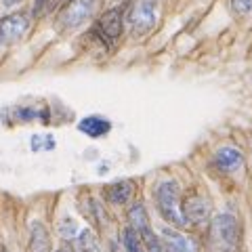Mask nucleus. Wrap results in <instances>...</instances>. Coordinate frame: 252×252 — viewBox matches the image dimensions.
Here are the masks:
<instances>
[{
    "mask_svg": "<svg viewBox=\"0 0 252 252\" xmlns=\"http://www.w3.org/2000/svg\"><path fill=\"white\" fill-rule=\"evenodd\" d=\"M156 204L160 215L168 220V223L177 225V227H185L187 219L185 212L181 208V193H179V185L175 181H162L156 187Z\"/></svg>",
    "mask_w": 252,
    "mask_h": 252,
    "instance_id": "obj_1",
    "label": "nucleus"
},
{
    "mask_svg": "<svg viewBox=\"0 0 252 252\" xmlns=\"http://www.w3.org/2000/svg\"><path fill=\"white\" fill-rule=\"evenodd\" d=\"M212 244L219 252H238L240 248V225L233 215L220 212L212 219Z\"/></svg>",
    "mask_w": 252,
    "mask_h": 252,
    "instance_id": "obj_2",
    "label": "nucleus"
},
{
    "mask_svg": "<svg viewBox=\"0 0 252 252\" xmlns=\"http://www.w3.org/2000/svg\"><path fill=\"white\" fill-rule=\"evenodd\" d=\"M158 19V11H156V0H137L135 6L130 11V30L135 36H145L154 30Z\"/></svg>",
    "mask_w": 252,
    "mask_h": 252,
    "instance_id": "obj_3",
    "label": "nucleus"
},
{
    "mask_svg": "<svg viewBox=\"0 0 252 252\" xmlns=\"http://www.w3.org/2000/svg\"><path fill=\"white\" fill-rule=\"evenodd\" d=\"M97 0H69L59 13V26L61 28H78L80 23L93 15Z\"/></svg>",
    "mask_w": 252,
    "mask_h": 252,
    "instance_id": "obj_4",
    "label": "nucleus"
},
{
    "mask_svg": "<svg viewBox=\"0 0 252 252\" xmlns=\"http://www.w3.org/2000/svg\"><path fill=\"white\" fill-rule=\"evenodd\" d=\"M122 34V11L120 9H112L101 15V19L94 26V36L99 38L103 44L112 46Z\"/></svg>",
    "mask_w": 252,
    "mask_h": 252,
    "instance_id": "obj_5",
    "label": "nucleus"
},
{
    "mask_svg": "<svg viewBox=\"0 0 252 252\" xmlns=\"http://www.w3.org/2000/svg\"><path fill=\"white\" fill-rule=\"evenodd\" d=\"M28 28H30L28 15H23V13L9 15V17H4L0 21V42H4V44L17 42L28 32Z\"/></svg>",
    "mask_w": 252,
    "mask_h": 252,
    "instance_id": "obj_6",
    "label": "nucleus"
},
{
    "mask_svg": "<svg viewBox=\"0 0 252 252\" xmlns=\"http://www.w3.org/2000/svg\"><path fill=\"white\" fill-rule=\"evenodd\" d=\"M183 212L187 223H204L210 217V202L204 195H189L183 202Z\"/></svg>",
    "mask_w": 252,
    "mask_h": 252,
    "instance_id": "obj_7",
    "label": "nucleus"
},
{
    "mask_svg": "<svg viewBox=\"0 0 252 252\" xmlns=\"http://www.w3.org/2000/svg\"><path fill=\"white\" fill-rule=\"evenodd\" d=\"M78 130L84 132V135L91 139H99V137H105L107 132L112 130V124L101 116H86L78 122Z\"/></svg>",
    "mask_w": 252,
    "mask_h": 252,
    "instance_id": "obj_8",
    "label": "nucleus"
},
{
    "mask_svg": "<svg viewBox=\"0 0 252 252\" xmlns=\"http://www.w3.org/2000/svg\"><path fill=\"white\" fill-rule=\"evenodd\" d=\"M215 162H217V166L220 170L233 172L244 164V156L235 147H220L219 152L215 154Z\"/></svg>",
    "mask_w": 252,
    "mask_h": 252,
    "instance_id": "obj_9",
    "label": "nucleus"
},
{
    "mask_svg": "<svg viewBox=\"0 0 252 252\" xmlns=\"http://www.w3.org/2000/svg\"><path fill=\"white\" fill-rule=\"evenodd\" d=\"M132 191H135V185L130 183V181H118V183H112L105 187V198L107 202L112 204H126L130 200Z\"/></svg>",
    "mask_w": 252,
    "mask_h": 252,
    "instance_id": "obj_10",
    "label": "nucleus"
},
{
    "mask_svg": "<svg viewBox=\"0 0 252 252\" xmlns=\"http://www.w3.org/2000/svg\"><path fill=\"white\" fill-rule=\"evenodd\" d=\"M30 252H51L49 231H46V227H44L42 223H32Z\"/></svg>",
    "mask_w": 252,
    "mask_h": 252,
    "instance_id": "obj_11",
    "label": "nucleus"
},
{
    "mask_svg": "<svg viewBox=\"0 0 252 252\" xmlns=\"http://www.w3.org/2000/svg\"><path fill=\"white\" fill-rule=\"evenodd\" d=\"M162 238H164V244H166L168 252H195L193 244L189 242L185 235H181L179 231L164 229V231H162Z\"/></svg>",
    "mask_w": 252,
    "mask_h": 252,
    "instance_id": "obj_12",
    "label": "nucleus"
},
{
    "mask_svg": "<svg viewBox=\"0 0 252 252\" xmlns=\"http://www.w3.org/2000/svg\"><path fill=\"white\" fill-rule=\"evenodd\" d=\"M128 220H130V227L135 229L139 235H143L145 231H149V219H147V212L143 208V204H135L130 210H128Z\"/></svg>",
    "mask_w": 252,
    "mask_h": 252,
    "instance_id": "obj_13",
    "label": "nucleus"
},
{
    "mask_svg": "<svg viewBox=\"0 0 252 252\" xmlns=\"http://www.w3.org/2000/svg\"><path fill=\"white\" fill-rule=\"evenodd\" d=\"M122 242H124L126 252H145L143 240H141V235H139L135 229H132V227H126V229H124Z\"/></svg>",
    "mask_w": 252,
    "mask_h": 252,
    "instance_id": "obj_14",
    "label": "nucleus"
},
{
    "mask_svg": "<svg viewBox=\"0 0 252 252\" xmlns=\"http://www.w3.org/2000/svg\"><path fill=\"white\" fill-rule=\"evenodd\" d=\"M141 240H143V244L147 246V252H168V248H166V244H162L160 240L154 235V231L149 229V231H145L143 235H141Z\"/></svg>",
    "mask_w": 252,
    "mask_h": 252,
    "instance_id": "obj_15",
    "label": "nucleus"
},
{
    "mask_svg": "<svg viewBox=\"0 0 252 252\" xmlns=\"http://www.w3.org/2000/svg\"><path fill=\"white\" fill-rule=\"evenodd\" d=\"M15 118H17L19 122H30V120L40 118V112H38L36 107H19V109H15Z\"/></svg>",
    "mask_w": 252,
    "mask_h": 252,
    "instance_id": "obj_16",
    "label": "nucleus"
},
{
    "mask_svg": "<svg viewBox=\"0 0 252 252\" xmlns=\"http://www.w3.org/2000/svg\"><path fill=\"white\" fill-rule=\"evenodd\" d=\"M231 6L238 15H248L252 11V0H231Z\"/></svg>",
    "mask_w": 252,
    "mask_h": 252,
    "instance_id": "obj_17",
    "label": "nucleus"
},
{
    "mask_svg": "<svg viewBox=\"0 0 252 252\" xmlns=\"http://www.w3.org/2000/svg\"><path fill=\"white\" fill-rule=\"evenodd\" d=\"M2 2H4L6 6H13V4H17V2H19V0H2Z\"/></svg>",
    "mask_w": 252,
    "mask_h": 252,
    "instance_id": "obj_18",
    "label": "nucleus"
},
{
    "mask_svg": "<svg viewBox=\"0 0 252 252\" xmlns=\"http://www.w3.org/2000/svg\"><path fill=\"white\" fill-rule=\"evenodd\" d=\"M57 252H72V250H69V248H59Z\"/></svg>",
    "mask_w": 252,
    "mask_h": 252,
    "instance_id": "obj_19",
    "label": "nucleus"
},
{
    "mask_svg": "<svg viewBox=\"0 0 252 252\" xmlns=\"http://www.w3.org/2000/svg\"><path fill=\"white\" fill-rule=\"evenodd\" d=\"M0 252H4V250H0Z\"/></svg>",
    "mask_w": 252,
    "mask_h": 252,
    "instance_id": "obj_20",
    "label": "nucleus"
}]
</instances>
